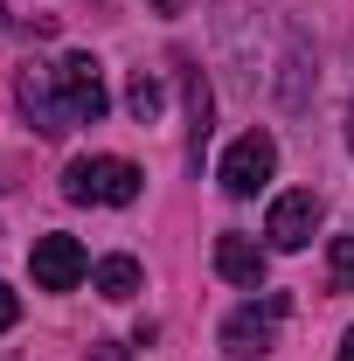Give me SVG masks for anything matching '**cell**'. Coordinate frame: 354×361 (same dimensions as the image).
<instances>
[{"label": "cell", "instance_id": "ac0fdd59", "mask_svg": "<svg viewBox=\"0 0 354 361\" xmlns=\"http://www.w3.org/2000/svg\"><path fill=\"white\" fill-rule=\"evenodd\" d=\"M0 14H7V7H0Z\"/></svg>", "mask_w": 354, "mask_h": 361}, {"label": "cell", "instance_id": "5bb4252c", "mask_svg": "<svg viewBox=\"0 0 354 361\" xmlns=\"http://www.w3.org/2000/svg\"><path fill=\"white\" fill-rule=\"evenodd\" d=\"M90 361H133V348H118V341H97V348H90Z\"/></svg>", "mask_w": 354, "mask_h": 361}, {"label": "cell", "instance_id": "2e32d148", "mask_svg": "<svg viewBox=\"0 0 354 361\" xmlns=\"http://www.w3.org/2000/svg\"><path fill=\"white\" fill-rule=\"evenodd\" d=\"M153 7H160V14H181V0H153Z\"/></svg>", "mask_w": 354, "mask_h": 361}, {"label": "cell", "instance_id": "7a4b0ae2", "mask_svg": "<svg viewBox=\"0 0 354 361\" xmlns=\"http://www.w3.org/2000/svg\"><path fill=\"white\" fill-rule=\"evenodd\" d=\"M292 313V299L285 292H264V299H250V306H236V313L222 319V355L229 361H257L278 348V326Z\"/></svg>", "mask_w": 354, "mask_h": 361}, {"label": "cell", "instance_id": "ba28073f", "mask_svg": "<svg viewBox=\"0 0 354 361\" xmlns=\"http://www.w3.org/2000/svg\"><path fill=\"white\" fill-rule=\"evenodd\" d=\"M264 243H257V236H243V229H222L216 236V271L222 278H229V285H243V292H257V285H264Z\"/></svg>", "mask_w": 354, "mask_h": 361}, {"label": "cell", "instance_id": "6da1fadb", "mask_svg": "<svg viewBox=\"0 0 354 361\" xmlns=\"http://www.w3.org/2000/svg\"><path fill=\"white\" fill-rule=\"evenodd\" d=\"M139 167L118 160V153H90V160H70L63 167V195L70 202H97V209H133L139 202Z\"/></svg>", "mask_w": 354, "mask_h": 361}, {"label": "cell", "instance_id": "8992f818", "mask_svg": "<svg viewBox=\"0 0 354 361\" xmlns=\"http://www.w3.org/2000/svg\"><path fill=\"white\" fill-rule=\"evenodd\" d=\"M28 271H35V285L42 292H77L84 285V271H90V257H84V243L77 236H35V250H28Z\"/></svg>", "mask_w": 354, "mask_h": 361}, {"label": "cell", "instance_id": "30bf717a", "mask_svg": "<svg viewBox=\"0 0 354 361\" xmlns=\"http://www.w3.org/2000/svg\"><path fill=\"white\" fill-rule=\"evenodd\" d=\"M160 104H167V90H160V77H146V70H139L133 84H126V111H133L139 126H153V118H160Z\"/></svg>", "mask_w": 354, "mask_h": 361}, {"label": "cell", "instance_id": "5b68a950", "mask_svg": "<svg viewBox=\"0 0 354 361\" xmlns=\"http://www.w3.org/2000/svg\"><path fill=\"white\" fill-rule=\"evenodd\" d=\"M271 174H278V139H271L264 126H257V133H243L229 153H222V195H236V202H243V195H257Z\"/></svg>", "mask_w": 354, "mask_h": 361}, {"label": "cell", "instance_id": "9a60e30c", "mask_svg": "<svg viewBox=\"0 0 354 361\" xmlns=\"http://www.w3.org/2000/svg\"><path fill=\"white\" fill-rule=\"evenodd\" d=\"M341 361H354V326H348V334H341Z\"/></svg>", "mask_w": 354, "mask_h": 361}, {"label": "cell", "instance_id": "277c9868", "mask_svg": "<svg viewBox=\"0 0 354 361\" xmlns=\"http://www.w3.org/2000/svg\"><path fill=\"white\" fill-rule=\"evenodd\" d=\"M14 104H21V118H28L42 139H63V133H70V111H63V90H56V63H28V70H14Z\"/></svg>", "mask_w": 354, "mask_h": 361}, {"label": "cell", "instance_id": "e0dca14e", "mask_svg": "<svg viewBox=\"0 0 354 361\" xmlns=\"http://www.w3.org/2000/svg\"><path fill=\"white\" fill-rule=\"evenodd\" d=\"M348 146H354V111H348Z\"/></svg>", "mask_w": 354, "mask_h": 361}, {"label": "cell", "instance_id": "7c38bea8", "mask_svg": "<svg viewBox=\"0 0 354 361\" xmlns=\"http://www.w3.org/2000/svg\"><path fill=\"white\" fill-rule=\"evenodd\" d=\"M326 278H334V292H354V236H334V250H326Z\"/></svg>", "mask_w": 354, "mask_h": 361}, {"label": "cell", "instance_id": "9c48e42d", "mask_svg": "<svg viewBox=\"0 0 354 361\" xmlns=\"http://www.w3.org/2000/svg\"><path fill=\"white\" fill-rule=\"evenodd\" d=\"M90 285H97L104 299H133L139 292V264L133 257H97V264H90Z\"/></svg>", "mask_w": 354, "mask_h": 361}, {"label": "cell", "instance_id": "52a82bcc", "mask_svg": "<svg viewBox=\"0 0 354 361\" xmlns=\"http://www.w3.org/2000/svg\"><path fill=\"white\" fill-rule=\"evenodd\" d=\"M319 195L312 188H292V195H278L271 202V216H264V236H271V250H306L312 243V229H319Z\"/></svg>", "mask_w": 354, "mask_h": 361}, {"label": "cell", "instance_id": "8fae6325", "mask_svg": "<svg viewBox=\"0 0 354 361\" xmlns=\"http://www.w3.org/2000/svg\"><path fill=\"white\" fill-rule=\"evenodd\" d=\"M202 146H209V84L188 77V153L202 160Z\"/></svg>", "mask_w": 354, "mask_h": 361}, {"label": "cell", "instance_id": "4fadbf2b", "mask_svg": "<svg viewBox=\"0 0 354 361\" xmlns=\"http://www.w3.org/2000/svg\"><path fill=\"white\" fill-rule=\"evenodd\" d=\"M14 319H21V299H14V292H7V285H0V334H7V326H14Z\"/></svg>", "mask_w": 354, "mask_h": 361}, {"label": "cell", "instance_id": "3957f363", "mask_svg": "<svg viewBox=\"0 0 354 361\" xmlns=\"http://www.w3.org/2000/svg\"><path fill=\"white\" fill-rule=\"evenodd\" d=\"M56 90H63V111H70V126H97L104 118V70H97V56L84 49H70V56H56Z\"/></svg>", "mask_w": 354, "mask_h": 361}]
</instances>
